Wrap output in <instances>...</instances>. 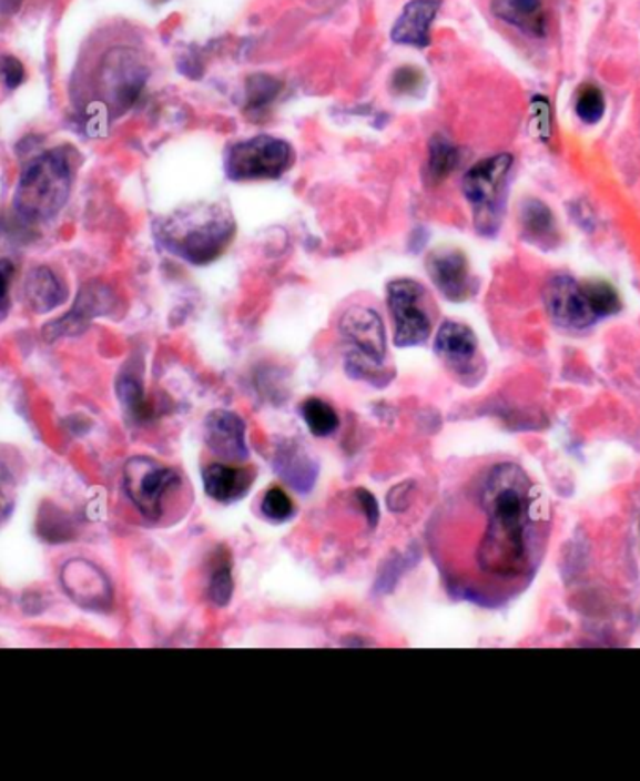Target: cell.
Segmentation results:
<instances>
[{"mask_svg":"<svg viewBox=\"0 0 640 781\" xmlns=\"http://www.w3.org/2000/svg\"><path fill=\"white\" fill-rule=\"evenodd\" d=\"M72 190V165L54 149L27 163L19 179L13 209L24 222H48L67 205Z\"/></svg>","mask_w":640,"mask_h":781,"instance_id":"7a4b0ae2","label":"cell"},{"mask_svg":"<svg viewBox=\"0 0 640 781\" xmlns=\"http://www.w3.org/2000/svg\"><path fill=\"white\" fill-rule=\"evenodd\" d=\"M16 266L8 258H0V315H4L10 306V283H12Z\"/></svg>","mask_w":640,"mask_h":781,"instance_id":"1f68e13d","label":"cell"},{"mask_svg":"<svg viewBox=\"0 0 640 781\" xmlns=\"http://www.w3.org/2000/svg\"><path fill=\"white\" fill-rule=\"evenodd\" d=\"M0 79L7 84L8 91H16L24 81V68L19 59L4 54L0 57Z\"/></svg>","mask_w":640,"mask_h":781,"instance_id":"83f0119b","label":"cell"},{"mask_svg":"<svg viewBox=\"0 0 640 781\" xmlns=\"http://www.w3.org/2000/svg\"><path fill=\"white\" fill-rule=\"evenodd\" d=\"M345 342L351 343L359 355L380 364L386 356V336H384L383 320L372 307L353 306L343 313L339 323Z\"/></svg>","mask_w":640,"mask_h":781,"instance_id":"30bf717a","label":"cell"},{"mask_svg":"<svg viewBox=\"0 0 640 781\" xmlns=\"http://www.w3.org/2000/svg\"><path fill=\"white\" fill-rule=\"evenodd\" d=\"M293 146L272 135H255L228 149L225 173L234 182L274 181L291 168Z\"/></svg>","mask_w":640,"mask_h":781,"instance_id":"3957f363","label":"cell"},{"mask_svg":"<svg viewBox=\"0 0 640 781\" xmlns=\"http://www.w3.org/2000/svg\"><path fill=\"white\" fill-rule=\"evenodd\" d=\"M484 506L489 517L479 562L481 568L502 577L519 576L530 555V530L539 524L536 489L514 463H502L487 476Z\"/></svg>","mask_w":640,"mask_h":781,"instance_id":"6da1fadb","label":"cell"},{"mask_svg":"<svg viewBox=\"0 0 640 781\" xmlns=\"http://www.w3.org/2000/svg\"><path fill=\"white\" fill-rule=\"evenodd\" d=\"M264 516L272 519V521H287L294 514L293 500L288 499V495L280 489V487H272L264 495L263 505Z\"/></svg>","mask_w":640,"mask_h":781,"instance_id":"484cf974","label":"cell"},{"mask_svg":"<svg viewBox=\"0 0 640 781\" xmlns=\"http://www.w3.org/2000/svg\"><path fill=\"white\" fill-rule=\"evenodd\" d=\"M514 158L509 154L487 158L468 169L463 179V192L467 195L468 203L474 206V217L479 231L489 233V229L497 227L500 197H502L504 182L511 169Z\"/></svg>","mask_w":640,"mask_h":781,"instance_id":"277c9868","label":"cell"},{"mask_svg":"<svg viewBox=\"0 0 640 781\" xmlns=\"http://www.w3.org/2000/svg\"><path fill=\"white\" fill-rule=\"evenodd\" d=\"M433 283L448 301L463 302L470 296V266L461 252L440 250L427 258Z\"/></svg>","mask_w":640,"mask_h":781,"instance_id":"7c38bea8","label":"cell"},{"mask_svg":"<svg viewBox=\"0 0 640 781\" xmlns=\"http://www.w3.org/2000/svg\"><path fill=\"white\" fill-rule=\"evenodd\" d=\"M299 410H302V416H304L307 427L317 437H328L339 427L337 413L323 399L312 397V399L302 403V409Z\"/></svg>","mask_w":640,"mask_h":781,"instance_id":"7402d4cb","label":"cell"},{"mask_svg":"<svg viewBox=\"0 0 640 781\" xmlns=\"http://www.w3.org/2000/svg\"><path fill=\"white\" fill-rule=\"evenodd\" d=\"M358 499L359 503H362V508H364L365 517L369 519V525H372V527H375V525H377L378 519L377 500H375V497H373L369 491H364V489H359Z\"/></svg>","mask_w":640,"mask_h":781,"instance_id":"d6a6232c","label":"cell"},{"mask_svg":"<svg viewBox=\"0 0 640 781\" xmlns=\"http://www.w3.org/2000/svg\"><path fill=\"white\" fill-rule=\"evenodd\" d=\"M204 440L212 454L227 462H242L247 457L246 424L228 410L210 413L204 424Z\"/></svg>","mask_w":640,"mask_h":781,"instance_id":"8fae6325","label":"cell"},{"mask_svg":"<svg viewBox=\"0 0 640 781\" xmlns=\"http://www.w3.org/2000/svg\"><path fill=\"white\" fill-rule=\"evenodd\" d=\"M119 394L122 397V402L126 405L128 409L132 410L133 415H141L143 410V392H141V386L138 385V381L133 379H122L119 385Z\"/></svg>","mask_w":640,"mask_h":781,"instance_id":"4dcf8cb0","label":"cell"},{"mask_svg":"<svg viewBox=\"0 0 640 781\" xmlns=\"http://www.w3.org/2000/svg\"><path fill=\"white\" fill-rule=\"evenodd\" d=\"M435 351L446 364L463 369L473 364L478 353V339L468 326L455 321H444L435 339Z\"/></svg>","mask_w":640,"mask_h":781,"instance_id":"9a60e30c","label":"cell"},{"mask_svg":"<svg viewBox=\"0 0 640 781\" xmlns=\"http://www.w3.org/2000/svg\"><path fill=\"white\" fill-rule=\"evenodd\" d=\"M545 306L558 325L569 328H587L598 321L592 304L588 301L585 285L573 277L557 276L547 283L544 293Z\"/></svg>","mask_w":640,"mask_h":781,"instance_id":"ba28073f","label":"cell"},{"mask_svg":"<svg viewBox=\"0 0 640 781\" xmlns=\"http://www.w3.org/2000/svg\"><path fill=\"white\" fill-rule=\"evenodd\" d=\"M521 223L528 239L532 241H549L555 233V217L549 206L536 199H530L521 206Z\"/></svg>","mask_w":640,"mask_h":781,"instance_id":"44dd1931","label":"cell"},{"mask_svg":"<svg viewBox=\"0 0 640 781\" xmlns=\"http://www.w3.org/2000/svg\"><path fill=\"white\" fill-rule=\"evenodd\" d=\"M233 220L223 212H210L203 223H193L186 229V235L180 236L179 250L182 257L192 261L193 265H206L220 257L233 239Z\"/></svg>","mask_w":640,"mask_h":781,"instance_id":"52a82bcc","label":"cell"},{"mask_svg":"<svg viewBox=\"0 0 640 781\" xmlns=\"http://www.w3.org/2000/svg\"><path fill=\"white\" fill-rule=\"evenodd\" d=\"M421 83H424V73L410 67L399 68L394 73V79H392L395 91L402 92V94H410V92L419 89Z\"/></svg>","mask_w":640,"mask_h":781,"instance_id":"f1b7e54d","label":"cell"},{"mask_svg":"<svg viewBox=\"0 0 640 781\" xmlns=\"http://www.w3.org/2000/svg\"><path fill=\"white\" fill-rule=\"evenodd\" d=\"M180 478L173 469L163 467L162 463L149 457H133L124 469V487L126 494L138 506L139 511L149 519L162 516L163 497L174 486H179Z\"/></svg>","mask_w":640,"mask_h":781,"instance_id":"8992f818","label":"cell"},{"mask_svg":"<svg viewBox=\"0 0 640 781\" xmlns=\"http://www.w3.org/2000/svg\"><path fill=\"white\" fill-rule=\"evenodd\" d=\"M233 596V577H231V571H228V566H222L217 568L216 574L212 577V584H210V598L217 606H225Z\"/></svg>","mask_w":640,"mask_h":781,"instance_id":"4316f807","label":"cell"},{"mask_svg":"<svg viewBox=\"0 0 640 781\" xmlns=\"http://www.w3.org/2000/svg\"><path fill=\"white\" fill-rule=\"evenodd\" d=\"M427 293L414 280H395L388 285V307L397 347H416L431 334V315L425 310Z\"/></svg>","mask_w":640,"mask_h":781,"instance_id":"5b68a950","label":"cell"},{"mask_svg":"<svg viewBox=\"0 0 640 781\" xmlns=\"http://www.w3.org/2000/svg\"><path fill=\"white\" fill-rule=\"evenodd\" d=\"M585 291H587L588 301L592 304L593 313L596 317L601 320V317H609V315H614V313L620 312V296H618L617 291L605 282H585Z\"/></svg>","mask_w":640,"mask_h":781,"instance_id":"cb8c5ba5","label":"cell"},{"mask_svg":"<svg viewBox=\"0 0 640 781\" xmlns=\"http://www.w3.org/2000/svg\"><path fill=\"white\" fill-rule=\"evenodd\" d=\"M575 111H577V116L587 124H596L601 121L605 113V97L601 89L593 87V84H585L579 92V98H577Z\"/></svg>","mask_w":640,"mask_h":781,"instance_id":"d4e9b609","label":"cell"},{"mask_svg":"<svg viewBox=\"0 0 640 781\" xmlns=\"http://www.w3.org/2000/svg\"><path fill=\"white\" fill-rule=\"evenodd\" d=\"M283 83L280 79L272 78L268 73H255L246 81V111L252 116L263 114L274 103Z\"/></svg>","mask_w":640,"mask_h":781,"instance_id":"ffe728a7","label":"cell"},{"mask_svg":"<svg viewBox=\"0 0 640 781\" xmlns=\"http://www.w3.org/2000/svg\"><path fill=\"white\" fill-rule=\"evenodd\" d=\"M492 13L528 37L547 32V0H492Z\"/></svg>","mask_w":640,"mask_h":781,"instance_id":"2e32d148","label":"cell"},{"mask_svg":"<svg viewBox=\"0 0 640 781\" xmlns=\"http://www.w3.org/2000/svg\"><path fill=\"white\" fill-rule=\"evenodd\" d=\"M443 0H410L392 29V40L402 45L424 49L431 43V23Z\"/></svg>","mask_w":640,"mask_h":781,"instance_id":"5bb4252c","label":"cell"},{"mask_svg":"<svg viewBox=\"0 0 640 781\" xmlns=\"http://www.w3.org/2000/svg\"><path fill=\"white\" fill-rule=\"evenodd\" d=\"M62 584L68 595L84 607H103L111 600L108 579L87 560H72L62 570Z\"/></svg>","mask_w":640,"mask_h":781,"instance_id":"4fadbf2b","label":"cell"},{"mask_svg":"<svg viewBox=\"0 0 640 781\" xmlns=\"http://www.w3.org/2000/svg\"><path fill=\"white\" fill-rule=\"evenodd\" d=\"M203 480L204 489L212 499L220 503H234L246 495L252 486L253 475L246 469L214 463L204 469Z\"/></svg>","mask_w":640,"mask_h":781,"instance_id":"e0dca14e","label":"cell"},{"mask_svg":"<svg viewBox=\"0 0 640 781\" xmlns=\"http://www.w3.org/2000/svg\"><path fill=\"white\" fill-rule=\"evenodd\" d=\"M24 295L34 312L45 313L67 301L68 291L59 277L54 276L53 271L40 266L27 276Z\"/></svg>","mask_w":640,"mask_h":781,"instance_id":"ac0fdd59","label":"cell"},{"mask_svg":"<svg viewBox=\"0 0 640 781\" xmlns=\"http://www.w3.org/2000/svg\"><path fill=\"white\" fill-rule=\"evenodd\" d=\"M16 489H13V476L10 470L0 463V521L10 516L16 500Z\"/></svg>","mask_w":640,"mask_h":781,"instance_id":"f546056e","label":"cell"},{"mask_svg":"<svg viewBox=\"0 0 640 781\" xmlns=\"http://www.w3.org/2000/svg\"><path fill=\"white\" fill-rule=\"evenodd\" d=\"M102 81L113 105L128 109L144 87L146 70L132 49H113L103 62Z\"/></svg>","mask_w":640,"mask_h":781,"instance_id":"9c48e42d","label":"cell"},{"mask_svg":"<svg viewBox=\"0 0 640 781\" xmlns=\"http://www.w3.org/2000/svg\"><path fill=\"white\" fill-rule=\"evenodd\" d=\"M459 160H461L459 149L446 135L435 133L429 141V160H427V168H425L427 184H431V186L440 184L457 168Z\"/></svg>","mask_w":640,"mask_h":781,"instance_id":"d6986e66","label":"cell"},{"mask_svg":"<svg viewBox=\"0 0 640 781\" xmlns=\"http://www.w3.org/2000/svg\"><path fill=\"white\" fill-rule=\"evenodd\" d=\"M277 469L287 478L288 484H293L299 491H307L317 475L315 465L309 463L307 456H302L298 452H287L277 465Z\"/></svg>","mask_w":640,"mask_h":781,"instance_id":"603a6c76","label":"cell"}]
</instances>
